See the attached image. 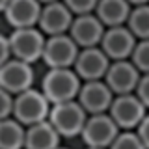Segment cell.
I'll return each instance as SVG.
<instances>
[{
	"mask_svg": "<svg viewBox=\"0 0 149 149\" xmlns=\"http://www.w3.org/2000/svg\"><path fill=\"white\" fill-rule=\"evenodd\" d=\"M82 80L73 67H60L49 69L45 77L41 78L39 90L45 93V97L50 101V104H58L65 101H74L78 97Z\"/></svg>",
	"mask_w": 149,
	"mask_h": 149,
	"instance_id": "obj_1",
	"label": "cell"
},
{
	"mask_svg": "<svg viewBox=\"0 0 149 149\" xmlns=\"http://www.w3.org/2000/svg\"><path fill=\"white\" fill-rule=\"evenodd\" d=\"M50 108H52V104L45 97V93L41 90L30 88V90L15 95V101H13V118L17 121H21L24 127H30V125H36L39 121L49 119Z\"/></svg>",
	"mask_w": 149,
	"mask_h": 149,
	"instance_id": "obj_2",
	"label": "cell"
},
{
	"mask_svg": "<svg viewBox=\"0 0 149 149\" xmlns=\"http://www.w3.org/2000/svg\"><path fill=\"white\" fill-rule=\"evenodd\" d=\"M9 36V47H11V58L22 60L34 65L43 58L47 36L37 26L30 28H13Z\"/></svg>",
	"mask_w": 149,
	"mask_h": 149,
	"instance_id": "obj_3",
	"label": "cell"
},
{
	"mask_svg": "<svg viewBox=\"0 0 149 149\" xmlns=\"http://www.w3.org/2000/svg\"><path fill=\"white\" fill-rule=\"evenodd\" d=\"M86 119L88 112L82 108V104L77 99L52 104L49 114V121L52 123V127L58 130L62 138L80 136L84 125H86Z\"/></svg>",
	"mask_w": 149,
	"mask_h": 149,
	"instance_id": "obj_4",
	"label": "cell"
},
{
	"mask_svg": "<svg viewBox=\"0 0 149 149\" xmlns=\"http://www.w3.org/2000/svg\"><path fill=\"white\" fill-rule=\"evenodd\" d=\"M147 112L149 110L138 99L136 93H125V95L114 97L108 114L121 130H136V127L142 123Z\"/></svg>",
	"mask_w": 149,
	"mask_h": 149,
	"instance_id": "obj_5",
	"label": "cell"
},
{
	"mask_svg": "<svg viewBox=\"0 0 149 149\" xmlns=\"http://www.w3.org/2000/svg\"><path fill=\"white\" fill-rule=\"evenodd\" d=\"M119 130L121 129L116 125V121L112 119V116L108 112H104V114H93V116H88L86 125H84V129L80 132V138L86 143V147L108 149L110 143L119 134Z\"/></svg>",
	"mask_w": 149,
	"mask_h": 149,
	"instance_id": "obj_6",
	"label": "cell"
},
{
	"mask_svg": "<svg viewBox=\"0 0 149 149\" xmlns=\"http://www.w3.org/2000/svg\"><path fill=\"white\" fill-rule=\"evenodd\" d=\"M80 52V47L73 41L69 34H58V36H47L45 50H43V62L49 69H60V67H73L77 62V56Z\"/></svg>",
	"mask_w": 149,
	"mask_h": 149,
	"instance_id": "obj_7",
	"label": "cell"
},
{
	"mask_svg": "<svg viewBox=\"0 0 149 149\" xmlns=\"http://www.w3.org/2000/svg\"><path fill=\"white\" fill-rule=\"evenodd\" d=\"M34 65L22 62L17 58H9L6 63L0 67V86L8 90L11 95H19V93L34 88Z\"/></svg>",
	"mask_w": 149,
	"mask_h": 149,
	"instance_id": "obj_8",
	"label": "cell"
},
{
	"mask_svg": "<svg viewBox=\"0 0 149 149\" xmlns=\"http://www.w3.org/2000/svg\"><path fill=\"white\" fill-rule=\"evenodd\" d=\"M110 63L112 60L104 54L101 47H88V49H80L73 69L77 71L82 82L104 80V74L108 71Z\"/></svg>",
	"mask_w": 149,
	"mask_h": 149,
	"instance_id": "obj_9",
	"label": "cell"
},
{
	"mask_svg": "<svg viewBox=\"0 0 149 149\" xmlns=\"http://www.w3.org/2000/svg\"><path fill=\"white\" fill-rule=\"evenodd\" d=\"M136 43L138 39L134 37V34L127 28V24H123L106 28L99 47L112 62H116V60H130Z\"/></svg>",
	"mask_w": 149,
	"mask_h": 149,
	"instance_id": "obj_10",
	"label": "cell"
},
{
	"mask_svg": "<svg viewBox=\"0 0 149 149\" xmlns=\"http://www.w3.org/2000/svg\"><path fill=\"white\" fill-rule=\"evenodd\" d=\"M114 97H116L114 91L108 88V84L104 80H88V82H82L77 101L88 112V116H93V114L108 112Z\"/></svg>",
	"mask_w": 149,
	"mask_h": 149,
	"instance_id": "obj_11",
	"label": "cell"
},
{
	"mask_svg": "<svg viewBox=\"0 0 149 149\" xmlns=\"http://www.w3.org/2000/svg\"><path fill=\"white\" fill-rule=\"evenodd\" d=\"M142 73L130 60H116L110 63L108 71L104 74V82L114 91V95H125V93H134L140 82Z\"/></svg>",
	"mask_w": 149,
	"mask_h": 149,
	"instance_id": "obj_12",
	"label": "cell"
},
{
	"mask_svg": "<svg viewBox=\"0 0 149 149\" xmlns=\"http://www.w3.org/2000/svg\"><path fill=\"white\" fill-rule=\"evenodd\" d=\"M73 19H74L73 11L63 4V0H56V2L43 4L37 28L45 36L67 34L71 24H73Z\"/></svg>",
	"mask_w": 149,
	"mask_h": 149,
	"instance_id": "obj_13",
	"label": "cell"
},
{
	"mask_svg": "<svg viewBox=\"0 0 149 149\" xmlns=\"http://www.w3.org/2000/svg\"><path fill=\"white\" fill-rule=\"evenodd\" d=\"M104 30L106 26L99 21V17L95 13H86V15H74L73 24L67 34L73 37V41L80 49H88V47L101 45Z\"/></svg>",
	"mask_w": 149,
	"mask_h": 149,
	"instance_id": "obj_14",
	"label": "cell"
},
{
	"mask_svg": "<svg viewBox=\"0 0 149 149\" xmlns=\"http://www.w3.org/2000/svg\"><path fill=\"white\" fill-rule=\"evenodd\" d=\"M43 4L39 0H9L4 17L11 28L37 26Z\"/></svg>",
	"mask_w": 149,
	"mask_h": 149,
	"instance_id": "obj_15",
	"label": "cell"
},
{
	"mask_svg": "<svg viewBox=\"0 0 149 149\" xmlns=\"http://www.w3.org/2000/svg\"><path fill=\"white\" fill-rule=\"evenodd\" d=\"M62 136L49 119L26 127L24 149H58Z\"/></svg>",
	"mask_w": 149,
	"mask_h": 149,
	"instance_id": "obj_16",
	"label": "cell"
},
{
	"mask_svg": "<svg viewBox=\"0 0 149 149\" xmlns=\"http://www.w3.org/2000/svg\"><path fill=\"white\" fill-rule=\"evenodd\" d=\"M132 6L129 0H99L95 8V15L106 28L112 26H123L127 24V19Z\"/></svg>",
	"mask_w": 149,
	"mask_h": 149,
	"instance_id": "obj_17",
	"label": "cell"
},
{
	"mask_svg": "<svg viewBox=\"0 0 149 149\" xmlns=\"http://www.w3.org/2000/svg\"><path fill=\"white\" fill-rule=\"evenodd\" d=\"M26 127L15 118L0 119V149H24Z\"/></svg>",
	"mask_w": 149,
	"mask_h": 149,
	"instance_id": "obj_18",
	"label": "cell"
},
{
	"mask_svg": "<svg viewBox=\"0 0 149 149\" xmlns=\"http://www.w3.org/2000/svg\"><path fill=\"white\" fill-rule=\"evenodd\" d=\"M127 28L136 39H149V4L132 6L127 19Z\"/></svg>",
	"mask_w": 149,
	"mask_h": 149,
	"instance_id": "obj_19",
	"label": "cell"
},
{
	"mask_svg": "<svg viewBox=\"0 0 149 149\" xmlns=\"http://www.w3.org/2000/svg\"><path fill=\"white\" fill-rule=\"evenodd\" d=\"M108 149H146L136 130H119Z\"/></svg>",
	"mask_w": 149,
	"mask_h": 149,
	"instance_id": "obj_20",
	"label": "cell"
},
{
	"mask_svg": "<svg viewBox=\"0 0 149 149\" xmlns=\"http://www.w3.org/2000/svg\"><path fill=\"white\" fill-rule=\"evenodd\" d=\"M130 62L136 65L142 74L149 73V39H138L130 56Z\"/></svg>",
	"mask_w": 149,
	"mask_h": 149,
	"instance_id": "obj_21",
	"label": "cell"
},
{
	"mask_svg": "<svg viewBox=\"0 0 149 149\" xmlns=\"http://www.w3.org/2000/svg\"><path fill=\"white\" fill-rule=\"evenodd\" d=\"M63 4L73 11V15H86V13H95L99 0H63Z\"/></svg>",
	"mask_w": 149,
	"mask_h": 149,
	"instance_id": "obj_22",
	"label": "cell"
},
{
	"mask_svg": "<svg viewBox=\"0 0 149 149\" xmlns=\"http://www.w3.org/2000/svg\"><path fill=\"white\" fill-rule=\"evenodd\" d=\"M13 101H15V95H11L8 90L0 86V119L13 116Z\"/></svg>",
	"mask_w": 149,
	"mask_h": 149,
	"instance_id": "obj_23",
	"label": "cell"
},
{
	"mask_svg": "<svg viewBox=\"0 0 149 149\" xmlns=\"http://www.w3.org/2000/svg\"><path fill=\"white\" fill-rule=\"evenodd\" d=\"M138 95V99L146 104V108L149 110V73H143L142 77H140V82L136 86V91H134Z\"/></svg>",
	"mask_w": 149,
	"mask_h": 149,
	"instance_id": "obj_24",
	"label": "cell"
},
{
	"mask_svg": "<svg viewBox=\"0 0 149 149\" xmlns=\"http://www.w3.org/2000/svg\"><path fill=\"white\" fill-rule=\"evenodd\" d=\"M11 58V47H9V36L0 32V67Z\"/></svg>",
	"mask_w": 149,
	"mask_h": 149,
	"instance_id": "obj_25",
	"label": "cell"
},
{
	"mask_svg": "<svg viewBox=\"0 0 149 149\" xmlns=\"http://www.w3.org/2000/svg\"><path fill=\"white\" fill-rule=\"evenodd\" d=\"M136 132L140 140L143 142V146H146V149H149V112L146 114V118L142 119V123L136 127Z\"/></svg>",
	"mask_w": 149,
	"mask_h": 149,
	"instance_id": "obj_26",
	"label": "cell"
},
{
	"mask_svg": "<svg viewBox=\"0 0 149 149\" xmlns=\"http://www.w3.org/2000/svg\"><path fill=\"white\" fill-rule=\"evenodd\" d=\"M130 6H142V4H149V0H129Z\"/></svg>",
	"mask_w": 149,
	"mask_h": 149,
	"instance_id": "obj_27",
	"label": "cell"
},
{
	"mask_svg": "<svg viewBox=\"0 0 149 149\" xmlns=\"http://www.w3.org/2000/svg\"><path fill=\"white\" fill-rule=\"evenodd\" d=\"M8 4H9V0H0V15H4V11H6Z\"/></svg>",
	"mask_w": 149,
	"mask_h": 149,
	"instance_id": "obj_28",
	"label": "cell"
},
{
	"mask_svg": "<svg viewBox=\"0 0 149 149\" xmlns=\"http://www.w3.org/2000/svg\"><path fill=\"white\" fill-rule=\"evenodd\" d=\"M41 4H49V2H56V0H39Z\"/></svg>",
	"mask_w": 149,
	"mask_h": 149,
	"instance_id": "obj_29",
	"label": "cell"
},
{
	"mask_svg": "<svg viewBox=\"0 0 149 149\" xmlns=\"http://www.w3.org/2000/svg\"><path fill=\"white\" fill-rule=\"evenodd\" d=\"M58 149H69V147H63V146H60V147H58Z\"/></svg>",
	"mask_w": 149,
	"mask_h": 149,
	"instance_id": "obj_30",
	"label": "cell"
},
{
	"mask_svg": "<svg viewBox=\"0 0 149 149\" xmlns=\"http://www.w3.org/2000/svg\"><path fill=\"white\" fill-rule=\"evenodd\" d=\"M86 149H101V147H86Z\"/></svg>",
	"mask_w": 149,
	"mask_h": 149,
	"instance_id": "obj_31",
	"label": "cell"
}]
</instances>
